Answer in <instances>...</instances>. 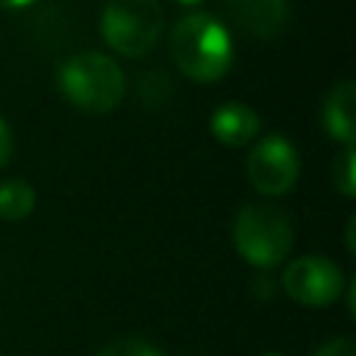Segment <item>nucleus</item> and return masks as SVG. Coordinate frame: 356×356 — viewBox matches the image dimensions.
<instances>
[{"mask_svg": "<svg viewBox=\"0 0 356 356\" xmlns=\"http://www.w3.org/2000/svg\"><path fill=\"white\" fill-rule=\"evenodd\" d=\"M170 50L178 70L200 83H214L234 61V42L225 25L203 11H192L172 25Z\"/></svg>", "mask_w": 356, "mask_h": 356, "instance_id": "1", "label": "nucleus"}, {"mask_svg": "<svg viewBox=\"0 0 356 356\" xmlns=\"http://www.w3.org/2000/svg\"><path fill=\"white\" fill-rule=\"evenodd\" d=\"M61 95L81 111L106 114L117 108L125 97V75L117 61L97 50L72 56L58 70Z\"/></svg>", "mask_w": 356, "mask_h": 356, "instance_id": "2", "label": "nucleus"}, {"mask_svg": "<svg viewBox=\"0 0 356 356\" xmlns=\"http://www.w3.org/2000/svg\"><path fill=\"white\" fill-rule=\"evenodd\" d=\"M234 248L253 267H275L289 253L295 236L289 217L270 203H245L234 220Z\"/></svg>", "mask_w": 356, "mask_h": 356, "instance_id": "3", "label": "nucleus"}, {"mask_svg": "<svg viewBox=\"0 0 356 356\" xmlns=\"http://www.w3.org/2000/svg\"><path fill=\"white\" fill-rule=\"evenodd\" d=\"M164 28L159 0H106L100 14V33L106 44L128 58L147 56Z\"/></svg>", "mask_w": 356, "mask_h": 356, "instance_id": "4", "label": "nucleus"}, {"mask_svg": "<svg viewBox=\"0 0 356 356\" xmlns=\"http://www.w3.org/2000/svg\"><path fill=\"white\" fill-rule=\"evenodd\" d=\"M300 172V159L295 145L281 136V134H267L261 136L245 161V175L250 186L261 195H284L295 186Z\"/></svg>", "mask_w": 356, "mask_h": 356, "instance_id": "5", "label": "nucleus"}, {"mask_svg": "<svg viewBox=\"0 0 356 356\" xmlns=\"http://www.w3.org/2000/svg\"><path fill=\"white\" fill-rule=\"evenodd\" d=\"M281 286L295 303L323 309V306H331L342 295L345 278L334 261L323 256H300L289 261V267L284 270Z\"/></svg>", "mask_w": 356, "mask_h": 356, "instance_id": "6", "label": "nucleus"}, {"mask_svg": "<svg viewBox=\"0 0 356 356\" xmlns=\"http://www.w3.org/2000/svg\"><path fill=\"white\" fill-rule=\"evenodd\" d=\"M231 19L256 39H273L289 22L286 0H225Z\"/></svg>", "mask_w": 356, "mask_h": 356, "instance_id": "7", "label": "nucleus"}, {"mask_svg": "<svg viewBox=\"0 0 356 356\" xmlns=\"http://www.w3.org/2000/svg\"><path fill=\"white\" fill-rule=\"evenodd\" d=\"M323 128L342 147L356 142V83L339 81L323 100Z\"/></svg>", "mask_w": 356, "mask_h": 356, "instance_id": "8", "label": "nucleus"}, {"mask_svg": "<svg viewBox=\"0 0 356 356\" xmlns=\"http://www.w3.org/2000/svg\"><path fill=\"white\" fill-rule=\"evenodd\" d=\"M259 128H261L259 114L245 103H222L211 114V134L217 142L228 147L250 145L259 136Z\"/></svg>", "mask_w": 356, "mask_h": 356, "instance_id": "9", "label": "nucleus"}, {"mask_svg": "<svg viewBox=\"0 0 356 356\" xmlns=\"http://www.w3.org/2000/svg\"><path fill=\"white\" fill-rule=\"evenodd\" d=\"M36 206V192L22 178H8L0 184V220H25Z\"/></svg>", "mask_w": 356, "mask_h": 356, "instance_id": "10", "label": "nucleus"}, {"mask_svg": "<svg viewBox=\"0 0 356 356\" xmlns=\"http://www.w3.org/2000/svg\"><path fill=\"white\" fill-rule=\"evenodd\" d=\"M331 178H334V186L339 189V195H345V197L356 195V153H353V145L339 150V156L334 159V167H331Z\"/></svg>", "mask_w": 356, "mask_h": 356, "instance_id": "11", "label": "nucleus"}, {"mask_svg": "<svg viewBox=\"0 0 356 356\" xmlns=\"http://www.w3.org/2000/svg\"><path fill=\"white\" fill-rule=\"evenodd\" d=\"M97 356H161V353L139 337H122V339L108 342Z\"/></svg>", "mask_w": 356, "mask_h": 356, "instance_id": "12", "label": "nucleus"}, {"mask_svg": "<svg viewBox=\"0 0 356 356\" xmlns=\"http://www.w3.org/2000/svg\"><path fill=\"white\" fill-rule=\"evenodd\" d=\"M314 356H356V350H353V339H348V337H337V339L325 342Z\"/></svg>", "mask_w": 356, "mask_h": 356, "instance_id": "13", "label": "nucleus"}, {"mask_svg": "<svg viewBox=\"0 0 356 356\" xmlns=\"http://www.w3.org/2000/svg\"><path fill=\"white\" fill-rule=\"evenodd\" d=\"M11 150H14V136H11L8 122L0 117V167H6V164H8Z\"/></svg>", "mask_w": 356, "mask_h": 356, "instance_id": "14", "label": "nucleus"}, {"mask_svg": "<svg viewBox=\"0 0 356 356\" xmlns=\"http://www.w3.org/2000/svg\"><path fill=\"white\" fill-rule=\"evenodd\" d=\"M33 0H0V6L6 8V11H19V8H28Z\"/></svg>", "mask_w": 356, "mask_h": 356, "instance_id": "15", "label": "nucleus"}, {"mask_svg": "<svg viewBox=\"0 0 356 356\" xmlns=\"http://www.w3.org/2000/svg\"><path fill=\"white\" fill-rule=\"evenodd\" d=\"M353 225H356V220H348V228H345V236H348V250H350V253H353V248H356V245H353Z\"/></svg>", "mask_w": 356, "mask_h": 356, "instance_id": "16", "label": "nucleus"}, {"mask_svg": "<svg viewBox=\"0 0 356 356\" xmlns=\"http://www.w3.org/2000/svg\"><path fill=\"white\" fill-rule=\"evenodd\" d=\"M178 3H184V6H195V3H200V0H178Z\"/></svg>", "mask_w": 356, "mask_h": 356, "instance_id": "17", "label": "nucleus"}, {"mask_svg": "<svg viewBox=\"0 0 356 356\" xmlns=\"http://www.w3.org/2000/svg\"><path fill=\"white\" fill-rule=\"evenodd\" d=\"M261 356H281V353H261Z\"/></svg>", "mask_w": 356, "mask_h": 356, "instance_id": "18", "label": "nucleus"}]
</instances>
